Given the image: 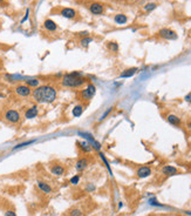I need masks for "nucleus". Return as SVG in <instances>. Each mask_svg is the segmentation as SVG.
Instances as JSON below:
<instances>
[{"mask_svg":"<svg viewBox=\"0 0 191 216\" xmlns=\"http://www.w3.org/2000/svg\"><path fill=\"white\" fill-rule=\"evenodd\" d=\"M32 97L38 103H52L56 100L58 91L52 85H40L32 91Z\"/></svg>","mask_w":191,"mask_h":216,"instance_id":"nucleus-1","label":"nucleus"},{"mask_svg":"<svg viewBox=\"0 0 191 216\" xmlns=\"http://www.w3.org/2000/svg\"><path fill=\"white\" fill-rule=\"evenodd\" d=\"M87 80L83 78V73L81 72H72L67 73L61 79V85L67 88H79L83 86Z\"/></svg>","mask_w":191,"mask_h":216,"instance_id":"nucleus-2","label":"nucleus"},{"mask_svg":"<svg viewBox=\"0 0 191 216\" xmlns=\"http://www.w3.org/2000/svg\"><path fill=\"white\" fill-rule=\"evenodd\" d=\"M77 135L81 136V138H83L87 142H89V145L93 147V149H95L96 151H101V148H102L101 143H100L99 141H96L92 134H89V133H87V132H80V130H79V132H77Z\"/></svg>","mask_w":191,"mask_h":216,"instance_id":"nucleus-3","label":"nucleus"},{"mask_svg":"<svg viewBox=\"0 0 191 216\" xmlns=\"http://www.w3.org/2000/svg\"><path fill=\"white\" fill-rule=\"evenodd\" d=\"M96 94V87L93 85V84H88L86 88H83L81 92H80V97L82 100H85V101H89V100H92L94 95Z\"/></svg>","mask_w":191,"mask_h":216,"instance_id":"nucleus-4","label":"nucleus"},{"mask_svg":"<svg viewBox=\"0 0 191 216\" xmlns=\"http://www.w3.org/2000/svg\"><path fill=\"white\" fill-rule=\"evenodd\" d=\"M14 92L17 95L21 97H28L30 95H32V88L28 87L25 84H20V85H17L14 88Z\"/></svg>","mask_w":191,"mask_h":216,"instance_id":"nucleus-5","label":"nucleus"},{"mask_svg":"<svg viewBox=\"0 0 191 216\" xmlns=\"http://www.w3.org/2000/svg\"><path fill=\"white\" fill-rule=\"evenodd\" d=\"M4 118H5L6 121H8V122H11V123H18V122L20 121V119H21L20 113H19L18 110H15V109H8V110H6Z\"/></svg>","mask_w":191,"mask_h":216,"instance_id":"nucleus-6","label":"nucleus"},{"mask_svg":"<svg viewBox=\"0 0 191 216\" xmlns=\"http://www.w3.org/2000/svg\"><path fill=\"white\" fill-rule=\"evenodd\" d=\"M158 34L161 38L165 39V40H176L178 37H177V33L170 28H162L158 31Z\"/></svg>","mask_w":191,"mask_h":216,"instance_id":"nucleus-7","label":"nucleus"},{"mask_svg":"<svg viewBox=\"0 0 191 216\" xmlns=\"http://www.w3.org/2000/svg\"><path fill=\"white\" fill-rule=\"evenodd\" d=\"M38 115H39V107H38L36 105L27 108L26 112H25V119H27V120H32L34 119V118H36Z\"/></svg>","mask_w":191,"mask_h":216,"instance_id":"nucleus-8","label":"nucleus"},{"mask_svg":"<svg viewBox=\"0 0 191 216\" xmlns=\"http://www.w3.org/2000/svg\"><path fill=\"white\" fill-rule=\"evenodd\" d=\"M89 11L92 14H94V15H101L103 11H105V7H103V5L102 4H100V2H93L90 6H89Z\"/></svg>","mask_w":191,"mask_h":216,"instance_id":"nucleus-9","label":"nucleus"},{"mask_svg":"<svg viewBox=\"0 0 191 216\" xmlns=\"http://www.w3.org/2000/svg\"><path fill=\"white\" fill-rule=\"evenodd\" d=\"M60 14L66 19H74L76 17V11L74 8H70V7H64V8L61 10Z\"/></svg>","mask_w":191,"mask_h":216,"instance_id":"nucleus-10","label":"nucleus"},{"mask_svg":"<svg viewBox=\"0 0 191 216\" xmlns=\"http://www.w3.org/2000/svg\"><path fill=\"white\" fill-rule=\"evenodd\" d=\"M88 164H89L88 159H87V157H81V159H79V160L76 161L75 168H76L77 172H83L86 168L88 167Z\"/></svg>","mask_w":191,"mask_h":216,"instance_id":"nucleus-11","label":"nucleus"},{"mask_svg":"<svg viewBox=\"0 0 191 216\" xmlns=\"http://www.w3.org/2000/svg\"><path fill=\"white\" fill-rule=\"evenodd\" d=\"M151 174V168L147 167V166H142L137 169V176L141 179H144V177H148Z\"/></svg>","mask_w":191,"mask_h":216,"instance_id":"nucleus-12","label":"nucleus"},{"mask_svg":"<svg viewBox=\"0 0 191 216\" xmlns=\"http://www.w3.org/2000/svg\"><path fill=\"white\" fill-rule=\"evenodd\" d=\"M138 68L137 67H131V68H127V69H124L121 74H120V78L121 79H126V78H131V76H134L136 73H137Z\"/></svg>","mask_w":191,"mask_h":216,"instance_id":"nucleus-13","label":"nucleus"},{"mask_svg":"<svg viewBox=\"0 0 191 216\" xmlns=\"http://www.w3.org/2000/svg\"><path fill=\"white\" fill-rule=\"evenodd\" d=\"M43 27L47 30V31H49V32H55L56 30H58V25H56V22L52 20V19H46L45 21H43Z\"/></svg>","mask_w":191,"mask_h":216,"instance_id":"nucleus-14","label":"nucleus"},{"mask_svg":"<svg viewBox=\"0 0 191 216\" xmlns=\"http://www.w3.org/2000/svg\"><path fill=\"white\" fill-rule=\"evenodd\" d=\"M51 173L55 176H61L64 174V167L61 164H53L51 167Z\"/></svg>","mask_w":191,"mask_h":216,"instance_id":"nucleus-15","label":"nucleus"},{"mask_svg":"<svg viewBox=\"0 0 191 216\" xmlns=\"http://www.w3.org/2000/svg\"><path fill=\"white\" fill-rule=\"evenodd\" d=\"M25 85H27L28 87H31L32 89H34V88L40 86V80L38 78H26Z\"/></svg>","mask_w":191,"mask_h":216,"instance_id":"nucleus-16","label":"nucleus"},{"mask_svg":"<svg viewBox=\"0 0 191 216\" xmlns=\"http://www.w3.org/2000/svg\"><path fill=\"white\" fill-rule=\"evenodd\" d=\"M177 168L176 167H174V166H164L163 168H162V173L164 174V175H167V176H172V175H176L177 174Z\"/></svg>","mask_w":191,"mask_h":216,"instance_id":"nucleus-17","label":"nucleus"},{"mask_svg":"<svg viewBox=\"0 0 191 216\" xmlns=\"http://www.w3.org/2000/svg\"><path fill=\"white\" fill-rule=\"evenodd\" d=\"M77 146H79V148L83 151V153H90V151H93V147L89 145V142H87L86 140L77 141Z\"/></svg>","mask_w":191,"mask_h":216,"instance_id":"nucleus-18","label":"nucleus"},{"mask_svg":"<svg viewBox=\"0 0 191 216\" xmlns=\"http://www.w3.org/2000/svg\"><path fill=\"white\" fill-rule=\"evenodd\" d=\"M167 121L169 122L170 125H172V126H180V123H182L180 119L177 115H175V114H169L167 116Z\"/></svg>","mask_w":191,"mask_h":216,"instance_id":"nucleus-19","label":"nucleus"},{"mask_svg":"<svg viewBox=\"0 0 191 216\" xmlns=\"http://www.w3.org/2000/svg\"><path fill=\"white\" fill-rule=\"evenodd\" d=\"M83 109H85V106H83V105H76V106H74V108L72 109V115H73L74 118L81 116L82 113H83Z\"/></svg>","mask_w":191,"mask_h":216,"instance_id":"nucleus-20","label":"nucleus"},{"mask_svg":"<svg viewBox=\"0 0 191 216\" xmlns=\"http://www.w3.org/2000/svg\"><path fill=\"white\" fill-rule=\"evenodd\" d=\"M38 187H39V189L43 192L45 194H49V193H52V188H51V186L48 183H46V182H42V181H39L38 182Z\"/></svg>","mask_w":191,"mask_h":216,"instance_id":"nucleus-21","label":"nucleus"},{"mask_svg":"<svg viewBox=\"0 0 191 216\" xmlns=\"http://www.w3.org/2000/svg\"><path fill=\"white\" fill-rule=\"evenodd\" d=\"M114 21L116 22L117 25H124V24L128 21V17L126 14L120 13V14H116V15L114 17Z\"/></svg>","mask_w":191,"mask_h":216,"instance_id":"nucleus-22","label":"nucleus"},{"mask_svg":"<svg viewBox=\"0 0 191 216\" xmlns=\"http://www.w3.org/2000/svg\"><path fill=\"white\" fill-rule=\"evenodd\" d=\"M5 79L10 82H15V81H21V80H26V78H23L21 75H11V74H7L5 75Z\"/></svg>","mask_w":191,"mask_h":216,"instance_id":"nucleus-23","label":"nucleus"},{"mask_svg":"<svg viewBox=\"0 0 191 216\" xmlns=\"http://www.w3.org/2000/svg\"><path fill=\"white\" fill-rule=\"evenodd\" d=\"M35 140H28V141H25V142H21V143H18L17 146H14L13 147V151H18V149H21L23 147H27V146H30V145H32L34 143Z\"/></svg>","mask_w":191,"mask_h":216,"instance_id":"nucleus-24","label":"nucleus"},{"mask_svg":"<svg viewBox=\"0 0 191 216\" xmlns=\"http://www.w3.org/2000/svg\"><path fill=\"white\" fill-rule=\"evenodd\" d=\"M90 43H93V38H90L89 35H87L85 38H82L81 40H80V45L82 46V47H88Z\"/></svg>","mask_w":191,"mask_h":216,"instance_id":"nucleus-25","label":"nucleus"},{"mask_svg":"<svg viewBox=\"0 0 191 216\" xmlns=\"http://www.w3.org/2000/svg\"><path fill=\"white\" fill-rule=\"evenodd\" d=\"M107 47L109 48V51H111V52H114V53L118 52V43H115V41H110V43H107Z\"/></svg>","mask_w":191,"mask_h":216,"instance_id":"nucleus-26","label":"nucleus"},{"mask_svg":"<svg viewBox=\"0 0 191 216\" xmlns=\"http://www.w3.org/2000/svg\"><path fill=\"white\" fill-rule=\"evenodd\" d=\"M156 4L155 2H149V4H147L146 6H144V10L147 12H150V11H152V10H155L156 8Z\"/></svg>","mask_w":191,"mask_h":216,"instance_id":"nucleus-27","label":"nucleus"},{"mask_svg":"<svg viewBox=\"0 0 191 216\" xmlns=\"http://www.w3.org/2000/svg\"><path fill=\"white\" fill-rule=\"evenodd\" d=\"M69 182H70L72 184H74V186L79 184V182H80V175H75V176H73V177L69 180Z\"/></svg>","mask_w":191,"mask_h":216,"instance_id":"nucleus-28","label":"nucleus"},{"mask_svg":"<svg viewBox=\"0 0 191 216\" xmlns=\"http://www.w3.org/2000/svg\"><path fill=\"white\" fill-rule=\"evenodd\" d=\"M99 154H100V157L102 159V161L105 162V164H106V167L109 169V173L111 174V170H110V167H109V163H108V161H107V159L105 157V155H103V153H101V151H99Z\"/></svg>","mask_w":191,"mask_h":216,"instance_id":"nucleus-29","label":"nucleus"},{"mask_svg":"<svg viewBox=\"0 0 191 216\" xmlns=\"http://www.w3.org/2000/svg\"><path fill=\"white\" fill-rule=\"evenodd\" d=\"M95 190V186L93 183H88L87 184V187H86V192H88V193H90V192H94Z\"/></svg>","mask_w":191,"mask_h":216,"instance_id":"nucleus-30","label":"nucleus"},{"mask_svg":"<svg viewBox=\"0 0 191 216\" xmlns=\"http://www.w3.org/2000/svg\"><path fill=\"white\" fill-rule=\"evenodd\" d=\"M70 216H82V211L80 209H74V210H72Z\"/></svg>","mask_w":191,"mask_h":216,"instance_id":"nucleus-31","label":"nucleus"},{"mask_svg":"<svg viewBox=\"0 0 191 216\" xmlns=\"http://www.w3.org/2000/svg\"><path fill=\"white\" fill-rule=\"evenodd\" d=\"M149 203L151 205H157V207H162L161 203L157 202V200H155V199H151V200H149Z\"/></svg>","mask_w":191,"mask_h":216,"instance_id":"nucleus-32","label":"nucleus"},{"mask_svg":"<svg viewBox=\"0 0 191 216\" xmlns=\"http://www.w3.org/2000/svg\"><path fill=\"white\" fill-rule=\"evenodd\" d=\"M111 110H113V107H109V108H108V109H107L106 112H105V114H103V115L101 116V119H100V120H105V119H106V118H107V115H108V114H109V113H110Z\"/></svg>","mask_w":191,"mask_h":216,"instance_id":"nucleus-33","label":"nucleus"},{"mask_svg":"<svg viewBox=\"0 0 191 216\" xmlns=\"http://www.w3.org/2000/svg\"><path fill=\"white\" fill-rule=\"evenodd\" d=\"M28 17H30V10L27 8V10H26V14H25V17H23V18H22V19H21V21H20V24H23V22L26 21L27 19H28Z\"/></svg>","mask_w":191,"mask_h":216,"instance_id":"nucleus-34","label":"nucleus"},{"mask_svg":"<svg viewBox=\"0 0 191 216\" xmlns=\"http://www.w3.org/2000/svg\"><path fill=\"white\" fill-rule=\"evenodd\" d=\"M5 216H17V214H15L14 210H7V211L5 213Z\"/></svg>","mask_w":191,"mask_h":216,"instance_id":"nucleus-35","label":"nucleus"},{"mask_svg":"<svg viewBox=\"0 0 191 216\" xmlns=\"http://www.w3.org/2000/svg\"><path fill=\"white\" fill-rule=\"evenodd\" d=\"M184 100H185L188 103H191V92L189 93V94H186V95L184 97Z\"/></svg>","mask_w":191,"mask_h":216,"instance_id":"nucleus-36","label":"nucleus"},{"mask_svg":"<svg viewBox=\"0 0 191 216\" xmlns=\"http://www.w3.org/2000/svg\"><path fill=\"white\" fill-rule=\"evenodd\" d=\"M188 127H189V128H190V129H191V122H190V123H189V125H188Z\"/></svg>","mask_w":191,"mask_h":216,"instance_id":"nucleus-37","label":"nucleus"},{"mask_svg":"<svg viewBox=\"0 0 191 216\" xmlns=\"http://www.w3.org/2000/svg\"><path fill=\"white\" fill-rule=\"evenodd\" d=\"M0 49H1V46H0Z\"/></svg>","mask_w":191,"mask_h":216,"instance_id":"nucleus-38","label":"nucleus"}]
</instances>
